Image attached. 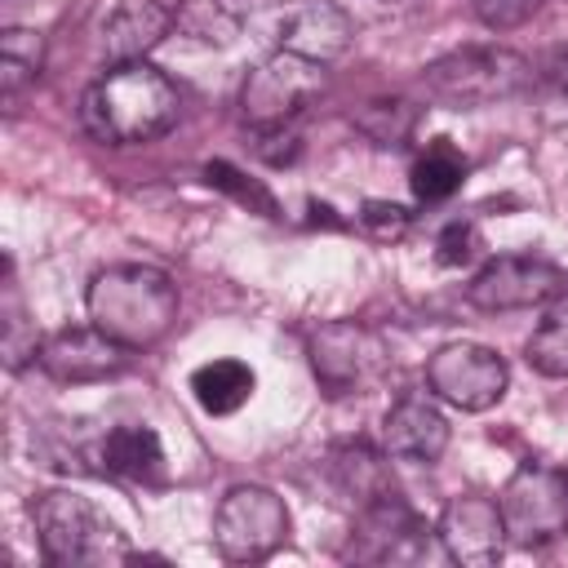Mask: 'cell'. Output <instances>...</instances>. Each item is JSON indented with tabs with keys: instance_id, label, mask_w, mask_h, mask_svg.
Returning a JSON list of instances; mask_svg holds the SVG:
<instances>
[{
	"instance_id": "cell-28",
	"label": "cell",
	"mask_w": 568,
	"mask_h": 568,
	"mask_svg": "<svg viewBox=\"0 0 568 568\" xmlns=\"http://www.w3.org/2000/svg\"><path fill=\"white\" fill-rule=\"evenodd\" d=\"M359 226L373 240H399L408 231V209L404 204H390V200H368L364 213H359Z\"/></svg>"
},
{
	"instance_id": "cell-19",
	"label": "cell",
	"mask_w": 568,
	"mask_h": 568,
	"mask_svg": "<svg viewBox=\"0 0 568 568\" xmlns=\"http://www.w3.org/2000/svg\"><path fill=\"white\" fill-rule=\"evenodd\" d=\"M244 18H248V0H182L173 13V27L191 44L226 49L244 31Z\"/></svg>"
},
{
	"instance_id": "cell-21",
	"label": "cell",
	"mask_w": 568,
	"mask_h": 568,
	"mask_svg": "<svg viewBox=\"0 0 568 568\" xmlns=\"http://www.w3.org/2000/svg\"><path fill=\"white\" fill-rule=\"evenodd\" d=\"M328 466H333V484H337V493L351 497L355 506H368L373 497H382V493L395 488L386 462H382L368 444H342V448H333Z\"/></svg>"
},
{
	"instance_id": "cell-7",
	"label": "cell",
	"mask_w": 568,
	"mask_h": 568,
	"mask_svg": "<svg viewBox=\"0 0 568 568\" xmlns=\"http://www.w3.org/2000/svg\"><path fill=\"white\" fill-rule=\"evenodd\" d=\"M306 355H311V373H315V382L328 399L359 395L368 382H377V373L386 364L382 337L373 328L355 324V320L320 324L306 337Z\"/></svg>"
},
{
	"instance_id": "cell-3",
	"label": "cell",
	"mask_w": 568,
	"mask_h": 568,
	"mask_svg": "<svg viewBox=\"0 0 568 568\" xmlns=\"http://www.w3.org/2000/svg\"><path fill=\"white\" fill-rule=\"evenodd\" d=\"M31 519L44 559L58 568H111L133 559V546L115 528V519H106L89 497L71 488L40 493L31 501Z\"/></svg>"
},
{
	"instance_id": "cell-9",
	"label": "cell",
	"mask_w": 568,
	"mask_h": 568,
	"mask_svg": "<svg viewBox=\"0 0 568 568\" xmlns=\"http://www.w3.org/2000/svg\"><path fill=\"white\" fill-rule=\"evenodd\" d=\"M506 382H510L506 359H501L497 351L479 346V342H448V346H439V351L430 355V364H426V386H430L444 404H453V408H462V413H484V408H493V404L506 395Z\"/></svg>"
},
{
	"instance_id": "cell-30",
	"label": "cell",
	"mask_w": 568,
	"mask_h": 568,
	"mask_svg": "<svg viewBox=\"0 0 568 568\" xmlns=\"http://www.w3.org/2000/svg\"><path fill=\"white\" fill-rule=\"evenodd\" d=\"M546 71H550V80H555V84L568 93V44L550 53V67H546Z\"/></svg>"
},
{
	"instance_id": "cell-25",
	"label": "cell",
	"mask_w": 568,
	"mask_h": 568,
	"mask_svg": "<svg viewBox=\"0 0 568 568\" xmlns=\"http://www.w3.org/2000/svg\"><path fill=\"white\" fill-rule=\"evenodd\" d=\"M204 182L209 186H217V191H226L231 200H240L248 213H262V217H280V204H275V195L262 186V182H253V178H244L235 164H226V160H213V164H204Z\"/></svg>"
},
{
	"instance_id": "cell-24",
	"label": "cell",
	"mask_w": 568,
	"mask_h": 568,
	"mask_svg": "<svg viewBox=\"0 0 568 568\" xmlns=\"http://www.w3.org/2000/svg\"><path fill=\"white\" fill-rule=\"evenodd\" d=\"M524 355L541 377H568V302L546 311V320L532 328Z\"/></svg>"
},
{
	"instance_id": "cell-26",
	"label": "cell",
	"mask_w": 568,
	"mask_h": 568,
	"mask_svg": "<svg viewBox=\"0 0 568 568\" xmlns=\"http://www.w3.org/2000/svg\"><path fill=\"white\" fill-rule=\"evenodd\" d=\"M413 106L408 102H399V98H390V102H368V111L355 120L377 146H404V138L413 133Z\"/></svg>"
},
{
	"instance_id": "cell-1",
	"label": "cell",
	"mask_w": 568,
	"mask_h": 568,
	"mask_svg": "<svg viewBox=\"0 0 568 568\" xmlns=\"http://www.w3.org/2000/svg\"><path fill=\"white\" fill-rule=\"evenodd\" d=\"M178 84L151 67L146 58L138 62H115L106 75H98L84 98H80V120L98 142L111 146H138L155 142L178 124Z\"/></svg>"
},
{
	"instance_id": "cell-6",
	"label": "cell",
	"mask_w": 568,
	"mask_h": 568,
	"mask_svg": "<svg viewBox=\"0 0 568 568\" xmlns=\"http://www.w3.org/2000/svg\"><path fill=\"white\" fill-rule=\"evenodd\" d=\"M284 537H288V510L262 484L231 488L213 515V541L231 564H262L284 546Z\"/></svg>"
},
{
	"instance_id": "cell-15",
	"label": "cell",
	"mask_w": 568,
	"mask_h": 568,
	"mask_svg": "<svg viewBox=\"0 0 568 568\" xmlns=\"http://www.w3.org/2000/svg\"><path fill=\"white\" fill-rule=\"evenodd\" d=\"M382 444L399 462H426L430 466L448 448V422L426 395L408 390V395H399L390 404V413L382 422Z\"/></svg>"
},
{
	"instance_id": "cell-14",
	"label": "cell",
	"mask_w": 568,
	"mask_h": 568,
	"mask_svg": "<svg viewBox=\"0 0 568 568\" xmlns=\"http://www.w3.org/2000/svg\"><path fill=\"white\" fill-rule=\"evenodd\" d=\"M439 541L448 550V559L470 564V568H488L501 559L506 550V524H501V506L488 497H453L439 515Z\"/></svg>"
},
{
	"instance_id": "cell-11",
	"label": "cell",
	"mask_w": 568,
	"mask_h": 568,
	"mask_svg": "<svg viewBox=\"0 0 568 568\" xmlns=\"http://www.w3.org/2000/svg\"><path fill=\"white\" fill-rule=\"evenodd\" d=\"M129 346H120L115 337H106L98 324L89 328H62L53 337L40 342V368L53 377V382H71V386H84V382H106L115 373L129 368Z\"/></svg>"
},
{
	"instance_id": "cell-13",
	"label": "cell",
	"mask_w": 568,
	"mask_h": 568,
	"mask_svg": "<svg viewBox=\"0 0 568 568\" xmlns=\"http://www.w3.org/2000/svg\"><path fill=\"white\" fill-rule=\"evenodd\" d=\"M422 546H426L422 519L399 497V488H390V493L373 497L368 506H359L346 555H355V559H413Z\"/></svg>"
},
{
	"instance_id": "cell-4",
	"label": "cell",
	"mask_w": 568,
	"mask_h": 568,
	"mask_svg": "<svg viewBox=\"0 0 568 568\" xmlns=\"http://www.w3.org/2000/svg\"><path fill=\"white\" fill-rule=\"evenodd\" d=\"M528 84H532V62L510 49H497V44L453 49L422 71L426 98L439 106H453V111H475V106L519 98Z\"/></svg>"
},
{
	"instance_id": "cell-5",
	"label": "cell",
	"mask_w": 568,
	"mask_h": 568,
	"mask_svg": "<svg viewBox=\"0 0 568 568\" xmlns=\"http://www.w3.org/2000/svg\"><path fill=\"white\" fill-rule=\"evenodd\" d=\"M497 506L506 537L524 550H541L568 532V475L541 462H524L506 479Z\"/></svg>"
},
{
	"instance_id": "cell-20",
	"label": "cell",
	"mask_w": 568,
	"mask_h": 568,
	"mask_svg": "<svg viewBox=\"0 0 568 568\" xmlns=\"http://www.w3.org/2000/svg\"><path fill=\"white\" fill-rule=\"evenodd\" d=\"M191 395L204 413L226 417L244 408V399L253 395V368L244 359H209L191 373Z\"/></svg>"
},
{
	"instance_id": "cell-16",
	"label": "cell",
	"mask_w": 568,
	"mask_h": 568,
	"mask_svg": "<svg viewBox=\"0 0 568 568\" xmlns=\"http://www.w3.org/2000/svg\"><path fill=\"white\" fill-rule=\"evenodd\" d=\"M173 27V13L160 0H120L102 27V49L115 62H138L146 58Z\"/></svg>"
},
{
	"instance_id": "cell-2",
	"label": "cell",
	"mask_w": 568,
	"mask_h": 568,
	"mask_svg": "<svg viewBox=\"0 0 568 568\" xmlns=\"http://www.w3.org/2000/svg\"><path fill=\"white\" fill-rule=\"evenodd\" d=\"M84 306H89V320L106 337H115L129 351H146L178 320V284L155 266L124 262L89 280Z\"/></svg>"
},
{
	"instance_id": "cell-12",
	"label": "cell",
	"mask_w": 568,
	"mask_h": 568,
	"mask_svg": "<svg viewBox=\"0 0 568 568\" xmlns=\"http://www.w3.org/2000/svg\"><path fill=\"white\" fill-rule=\"evenodd\" d=\"M351 36H355V22L333 0H293L275 13V44L311 62L342 58L351 49Z\"/></svg>"
},
{
	"instance_id": "cell-10",
	"label": "cell",
	"mask_w": 568,
	"mask_h": 568,
	"mask_svg": "<svg viewBox=\"0 0 568 568\" xmlns=\"http://www.w3.org/2000/svg\"><path fill=\"white\" fill-rule=\"evenodd\" d=\"M564 288H568V275L555 262L506 253L479 266V275L466 284V297L479 311H528V306L555 302Z\"/></svg>"
},
{
	"instance_id": "cell-22",
	"label": "cell",
	"mask_w": 568,
	"mask_h": 568,
	"mask_svg": "<svg viewBox=\"0 0 568 568\" xmlns=\"http://www.w3.org/2000/svg\"><path fill=\"white\" fill-rule=\"evenodd\" d=\"M44 67V40L31 27H4L0 36V93L4 102H18Z\"/></svg>"
},
{
	"instance_id": "cell-29",
	"label": "cell",
	"mask_w": 568,
	"mask_h": 568,
	"mask_svg": "<svg viewBox=\"0 0 568 568\" xmlns=\"http://www.w3.org/2000/svg\"><path fill=\"white\" fill-rule=\"evenodd\" d=\"M475 253H479V231H475L470 222H453V226H444V235H439V253H435L444 266H466Z\"/></svg>"
},
{
	"instance_id": "cell-18",
	"label": "cell",
	"mask_w": 568,
	"mask_h": 568,
	"mask_svg": "<svg viewBox=\"0 0 568 568\" xmlns=\"http://www.w3.org/2000/svg\"><path fill=\"white\" fill-rule=\"evenodd\" d=\"M0 355H4L9 373H18L22 364H31L40 355V333H36L31 311H27L13 257H4V275H0Z\"/></svg>"
},
{
	"instance_id": "cell-23",
	"label": "cell",
	"mask_w": 568,
	"mask_h": 568,
	"mask_svg": "<svg viewBox=\"0 0 568 568\" xmlns=\"http://www.w3.org/2000/svg\"><path fill=\"white\" fill-rule=\"evenodd\" d=\"M408 182H413V195H417L422 204H439V200H448V195L462 191V182H466V160H462V151H457L448 138H439V142H430V146L417 155Z\"/></svg>"
},
{
	"instance_id": "cell-17",
	"label": "cell",
	"mask_w": 568,
	"mask_h": 568,
	"mask_svg": "<svg viewBox=\"0 0 568 568\" xmlns=\"http://www.w3.org/2000/svg\"><path fill=\"white\" fill-rule=\"evenodd\" d=\"M164 470V448L151 426H115L98 439V475L155 484Z\"/></svg>"
},
{
	"instance_id": "cell-27",
	"label": "cell",
	"mask_w": 568,
	"mask_h": 568,
	"mask_svg": "<svg viewBox=\"0 0 568 568\" xmlns=\"http://www.w3.org/2000/svg\"><path fill=\"white\" fill-rule=\"evenodd\" d=\"M470 9H475V18H479L484 27L510 31V27L528 22V18L541 9V0H470Z\"/></svg>"
},
{
	"instance_id": "cell-8",
	"label": "cell",
	"mask_w": 568,
	"mask_h": 568,
	"mask_svg": "<svg viewBox=\"0 0 568 568\" xmlns=\"http://www.w3.org/2000/svg\"><path fill=\"white\" fill-rule=\"evenodd\" d=\"M324 62H311V58H297V53H284L275 49L262 67L248 71L244 89H240V111L253 129H275V124H288L320 89H324Z\"/></svg>"
}]
</instances>
